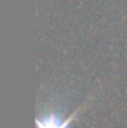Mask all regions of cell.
Masks as SVG:
<instances>
[{
  "label": "cell",
  "instance_id": "obj_1",
  "mask_svg": "<svg viewBox=\"0 0 127 128\" xmlns=\"http://www.w3.org/2000/svg\"><path fill=\"white\" fill-rule=\"evenodd\" d=\"M74 116L67 118L66 121H61L60 116L50 113L49 116H46L44 118H40V120L38 118L36 120V127L38 128H69V124L72 121Z\"/></svg>",
  "mask_w": 127,
  "mask_h": 128
}]
</instances>
